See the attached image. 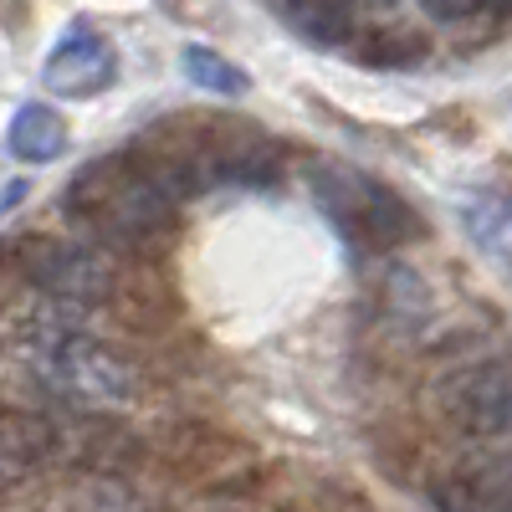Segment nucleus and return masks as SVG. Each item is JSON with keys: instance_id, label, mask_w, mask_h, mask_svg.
<instances>
[{"instance_id": "nucleus-11", "label": "nucleus", "mask_w": 512, "mask_h": 512, "mask_svg": "<svg viewBox=\"0 0 512 512\" xmlns=\"http://www.w3.org/2000/svg\"><path fill=\"white\" fill-rule=\"evenodd\" d=\"M420 11L441 21V26H456V21H472L487 11V0H420Z\"/></svg>"}, {"instance_id": "nucleus-12", "label": "nucleus", "mask_w": 512, "mask_h": 512, "mask_svg": "<svg viewBox=\"0 0 512 512\" xmlns=\"http://www.w3.org/2000/svg\"><path fill=\"white\" fill-rule=\"evenodd\" d=\"M364 6H369V11H395L400 0H364Z\"/></svg>"}, {"instance_id": "nucleus-3", "label": "nucleus", "mask_w": 512, "mask_h": 512, "mask_svg": "<svg viewBox=\"0 0 512 512\" xmlns=\"http://www.w3.org/2000/svg\"><path fill=\"white\" fill-rule=\"evenodd\" d=\"M436 405L451 431L472 446V461H512V369L466 364L441 379Z\"/></svg>"}, {"instance_id": "nucleus-1", "label": "nucleus", "mask_w": 512, "mask_h": 512, "mask_svg": "<svg viewBox=\"0 0 512 512\" xmlns=\"http://www.w3.org/2000/svg\"><path fill=\"white\" fill-rule=\"evenodd\" d=\"M67 216L108 241H144L169 226L175 195L144 164L139 149H128L77 169V180L67 185Z\"/></svg>"}, {"instance_id": "nucleus-6", "label": "nucleus", "mask_w": 512, "mask_h": 512, "mask_svg": "<svg viewBox=\"0 0 512 512\" xmlns=\"http://www.w3.org/2000/svg\"><path fill=\"white\" fill-rule=\"evenodd\" d=\"M41 82H47V93H57L62 103H82V98H98L108 93L113 82H118V52H113V41L93 26H72L47 67H41Z\"/></svg>"}, {"instance_id": "nucleus-4", "label": "nucleus", "mask_w": 512, "mask_h": 512, "mask_svg": "<svg viewBox=\"0 0 512 512\" xmlns=\"http://www.w3.org/2000/svg\"><path fill=\"white\" fill-rule=\"evenodd\" d=\"M318 200L328 205V216L344 226L349 236L369 241V246H400L420 236V216L390 190L359 169H338L323 164L318 169Z\"/></svg>"}, {"instance_id": "nucleus-10", "label": "nucleus", "mask_w": 512, "mask_h": 512, "mask_svg": "<svg viewBox=\"0 0 512 512\" xmlns=\"http://www.w3.org/2000/svg\"><path fill=\"white\" fill-rule=\"evenodd\" d=\"M359 52H364L369 67H415L425 57V41L405 36V31H374Z\"/></svg>"}, {"instance_id": "nucleus-5", "label": "nucleus", "mask_w": 512, "mask_h": 512, "mask_svg": "<svg viewBox=\"0 0 512 512\" xmlns=\"http://www.w3.org/2000/svg\"><path fill=\"white\" fill-rule=\"evenodd\" d=\"M26 256V272L47 297L57 303H72V308H93L108 297L113 277H108V262L93 251V246H77V241H26L21 246Z\"/></svg>"}, {"instance_id": "nucleus-2", "label": "nucleus", "mask_w": 512, "mask_h": 512, "mask_svg": "<svg viewBox=\"0 0 512 512\" xmlns=\"http://www.w3.org/2000/svg\"><path fill=\"white\" fill-rule=\"evenodd\" d=\"M26 364L47 390L77 410H108L134 395V369L98 338L62 328L57 318H41L26 338Z\"/></svg>"}, {"instance_id": "nucleus-7", "label": "nucleus", "mask_w": 512, "mask_h": 512, "mask_svg": "<svg viewBox=\"0 0 512 512\" xmlns=\"http://www.w3.org/2000/svg\"><path fill=\"white\" fill-rule=\"evenodd\" d=\"M461 226L512 277V190H472L461 200Z\"/></svg>"}, {"instance_id": "nucleus-8", "label": "nucleus", "mask_w": 512, "mask_h": 512, "mask_svg": "<svg viewBox=\"0 0 512 512\" xmlns=\"http://www.w3.org/2000/svg\"><path fill=\"white\" fill-rule=\"evenodd\" d=\"M6 149L21 164H52L67 149V123L47 103H21L6 123Z\"/></svg>"}, {"instance_id": "nucleus-13", "label": "nucleus", "mask_w": 512, "mask_h": 512, "mask_svg": "<svg viewBox=\"0 0 512 512\" xmlns=\"http://www.w3.org/2000/svg\"><path fill=\"white\" fill-rule=\"evenodd\" d=\"M487 11H512V0H487Z\"/></svg>"}, {"instance_id": "nucleus-9", "label": "nucleus", "mask_w": 512, "mask_h": 512, "mask_svg": "<svg viewBox=\"0 0 512 512\" xmlns=\"http://www.w3.org/2000/svg\"><path fill=\"white\" fill-rule=\"evenodd\" d=\"M180 67H185V77L195 82V88L216 93V98H241V93H246V72L231 67L221 52L200 47V41H190V47L180 52Z\"/></svg>"}]
</instances>
